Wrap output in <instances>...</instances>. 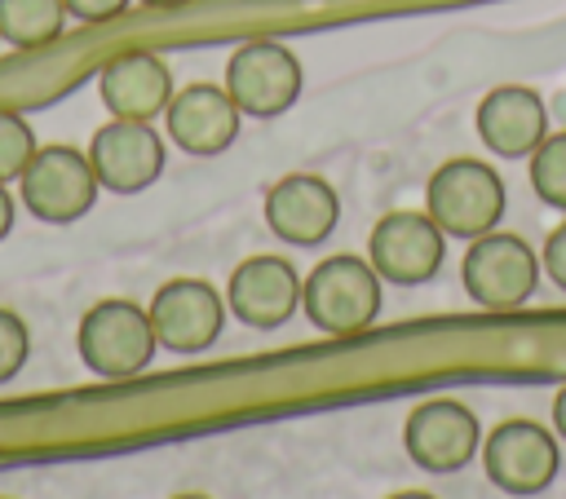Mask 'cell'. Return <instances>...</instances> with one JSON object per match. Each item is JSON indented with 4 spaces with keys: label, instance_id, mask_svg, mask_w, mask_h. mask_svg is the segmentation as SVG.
Returning a JSON list of instances; mask_svg holds the SVG:
<instances>
[{
    "label": "cell",
    "instance_id": "cell-1",
    "mask_svg": "<svg viewBox=\"0 0 566 499\" xmlns=\"http://www.w3.org/2000/svg\"><path fill=\"white\" fill-rule=\"evenodd\" d=\"M385 278L371 269V261L354 252L323 256L301 278V309L314 331L323 336H358L380 318Z\"/></svg>",
    "mask_w": 566,
    "mask_h": 499
},
{
    "label": "cell",
    "instance_id": "cell-2",
    "mask_svg": "<svg viewBox=\"0 0 566 499\" xmlns=\"http://www.w3.org/2000/svg\"><path fill=\"white\" fill-rule=\"evenodd\" d=\"M75 349L97 380H133L150 367L159 340H155L150 314L137 300L106 296L93 309H84L75 327Z\"/></svg>",
    "mask_w": 566,
    "mask_h": 499
},
{
    "label": "cell",
    "instance_id": "cell-3",
    "mask_svg": "<svg viewBox=\"0 0 566 499\" xmlns=\"http://www.w3.org/2000/svg\"><path fill=\"white\" fill-rule=\"evenodd\" d=\"M539 274H544L539 252L522 234H504V230H486V234L469 238V252L460 261L464 296L491 314L522 309L535 296Z\"/></svg>",
    "mask_w": 566,
    "mask_h": 499
},
{
    "label": "cell",
    "instance_id": "cell-4",
    "mask_svg": "<svg viewBox=\"0 0 566 499\" xmlns=\"http://www.w3.org/2000/svg\"><path fill=\"white\" fill-rule=\"evenodd\" d=\"M424 212L438 221L447 238H478L504 216V181L482 159H447L433 168L424 185Z\"/></svg>",
    "mask_w": 566,
    "mask_h": 499
},
{
    "label": "cell",
    "instance_id": "cell-5",
    "mask_svg": "<svg viewBox=\"0 0 566 499\" xmlns=\"http://www.w3.org/2000/svg\"><path fill=\"white\" fill-rule=\"evenodd\" d=\"M97 194H102V185L88 163V150H75L66 141L35 146L31 163L18 177L22 208L44 225H71V221L88 216Z\"/></svg>",
    "mask_w": 566,
    "mask_h": 499
},
{
    "label": "cell",
    "instance_id": "cell-6",
    "mask_svg": "<svg viewBox=\"0 0 566 499\" xmlns=\"http://www.w3.org/2000/svg\"><path fill=\"white\" fill-rule=\"evenodd\" d=\"M482 468L504 495H544L562 473V437L539 420L513 415L482 437Z\"/></svg>",
    "mask_w": 566,
    "mask_h": 499
},
{
    "label": "cell",
    "instance_id": "cell-7",
    "mask_svg": "<svg viewBox=\"0 0 566 499\" xmlns=\"http://www.w3.org/2000/svg\"><path fill=\"white\" fill-rule=\"evenodd\" d=\"M305 84L301 57L279 40H248L226 62V93L248 119H274L296 106Z\"/></svg>",
    "mask_w": 566,
    "mask_h": 499
},
{
    "label": "cell",
    "instance_id": "cell-8",
    "mask_svg": "<svg viewBox=\"0 0 566 499\" xmlns=\"http://www.w3.org/2000/svg\"><path fill=\"white\" fill-rule=\"evenodd\" d=\"M447 234L424 208H394L367 234L371 269L394 287H420L442 269Z\"/></svg>",
    "mask_w": 566,
    "mask_h": 499
},
{
    "label": "cell",
    "instance_id": "cell-9",
    "mask_svg": "<svg viewBox=\"0 0 566 499\" xmlns=\"http://www.w3.org/2000/svg\"><path fill=\"white\" fill-rule=\"evenodd\" d=\"M146 314L159 349L195 358L217 344L226 327V296L208 278H168L164 287H155Z\"/></svg>",
    "mask_w": 566,
    "mask_h": 499
},
{
    "label": "cell",
    "instance_id": "cell-10",
    "mask_svg": "<svg viewBox=\"0 0 566 499\" xmlns=\"http://www.w3.org/2000/svg\"><path fill=\"white\" fill-rule=\"evenodd\" d=\"M402 450L420 473L447 477V473H460L482 450V424L464 402L429 397L411 406L402 424Z\"/></svg>",
    "mask_w": 566,
    "mask_h": 499
},
{
    "label": "cell",
    "instance_id": "cell-11",
    "mask_svg": "<svg viewBox=\"0 0 566 499\" xmlns=\"http://www.w3.org/2000/svg\"><path fill=\"white\" fill-rule=\"evenodd\" d=\"M88 163L97 172V185L111 194H142L159 181L168 163V146L155 132V124L142 119H106L88 141Z\"/></svg>",
    "mask_w": 566,
    "mask_h": 499
},
{
    "label": "cell",
    "instance_id": "cell-12",
    "mask_svg": "<svg viewBox=\"0 0 566 499\" xmlns=\"http://www.w3.org/2000/svg\"><path fill=\"white\" fill-rule=\"evenodd\" d=\"M226 309L252 327V331H274L301 309V274L287 256L256 252L234 265L226 283Z\"/></svg>",
    "mask_w": 566,
    "mask_h": 499
},
{
    "label": "cell",
    "instance_id": "cell-13",
    "mask_svg": "<svg viewBox=\"0 0 566 499\" xmlns=\"http://www.w3.org/2000/svg\"><path fill=\"white\" fill-rule=\"evenodd\" d=\"M239 124H243V110L234 106L226 84H208V79L177 88L168 110H164L168 141L195 159H212V155L230 150L239 137Z\"/></svg>",
    "mask_w": 566,
    "mask_h": 499
},
{
    "label": "cell",
    "instance_id": "cell-14",
    "mask_svg": "<svg viewBox=\"0 0 566 499\" xmlns=\"http://www.w3.org/2000/svg\"><path fill=\"white\" fill-rule=\"evenodd\" d=\"M340 221V194L318 172H287L265 190V225L292 247H318Z\"/></svg>",
    "mask_w": 566,
    "mask_h": 499
},
{
    "label": "cell",
    "instance_id": "cell-15",
    "mask_svg": "<svg viewBox=\"0 0 566 499\" xmlns=\"http://www.w3.org/2000/svg\"><path fill=\"white\" fill-rule=\"evenodd\" d=\"M172 71L150 49H124L102 62L97 71V97L111 110V119H142L155 124L172 102Z\"/></svg>",
    "mask_w": 566,
    "mask_h": 499
},
{
    "label": "cell",
    "instance_id": "cell-16",
    "mask_svg": "<svg viewBox=\"0 0 566 499\" xmlns=\"http://www.w3.org/2000/svg\"><path fill=\"white\" fill-rule=\"evenodd\" d=\"M473 128L495 159H531L548 137V106L526 84H500L478 102Z\"/></svg>",
    "mask_w": 566,
    "mask_h": 499
},
{
    "label": "cell",
    "instance_id": "cell-17",
    "mask_svg": "<svg viewBox=\"0 0 566 499\" xmlns=\"http://www.w3.org/2000/svg\"><path fill=\"white\" fill-rule=\"evenodd\" d=\"M62 0H0V44L9 49H44L66 31Z\"/></svg>",
    "mask_w": 566,
    "mask_h": 499
},
{
    "label": "cell",
    "instance_id": "cell-18",
    "mask_svg": "<svg viewBox=\"0 0 566 499\" xmlns=\"http://www.w3.org/2000/svg\"><path fill=\"white\" fill-rule=\"evenodd\" d=\"M531 190L539 203L566 212V132H548L531 155Z\"/></svg>",
    "mask_w": 566,
    "mask_h": 499
},
{
    "label": "cell",
    "instance_id": "cell-19",
    "mask_svg": "<svg viewBox=\"0 0 566 499\" xmlns=\"http://www.w3.org/2000/svg\"><path fill=\"white\" fill-rule=\"evenodd\" d=\"M35 146H40V141H35L31 124H27L18 110L0 106V181H4V185L22 177V168L31 163Z\"/></svg>",
    "mask_w": 566,
    "mask_h": 499
},
{
    "label": "cell",
    "instance_id": "cell-20",
    "mask_svg": "<svg viewBox=\"0 0 566 499\" xmlns=\"http://www.w3.org/2000/svg\"><path fill=\"white\" fill-rule=\"evenodd\" d=\"M27 353H31V331L27 322L0 305V384H9L22 367H27Z\"/></svg>",
    "mask_w": 566,
    "mask_h": 499
},
{
    "label": "cell",
    "instance_id": "cell-21",
    "mask_svg": "<svg viewBox=\"0 0 566 499\" xmlns=\"http://www.w3.org/2000/svg\"><path fill=\"white\" fill-rule=\"evenodd\" d=\"M539 265H544V274H548V278H553L562 291H566V221L548 230L544 252H539Z\"/></svg>",
    "mask_w": 566,
    "mask_h": 499
},
{
    "label": "cell",
    "instance_id": "cell-22",
    "mask_svg": "<svg viewBox=\"0 0 566 499\" xmlns=\"http://www.w3.org/2000/svg\"><path fill=\"white\" fill-rule=\"evenodd\" d=\"M66 4V13L75 18V22H111V18H119L133 0H62Z\"/></svg>",
    "mask_w": 566,
    "mask_h": 499
},
{
    "label": "cell",
    "instance_id": "cell-23",
    "mask_svg": "<svg viewBox=\"0 0 566 499\" xmlns=\"http://www.w3.org/2000/svg\"><path fill=\"white\" fill-rule=\"evenodd\" d=\"M13 216H18V203H13V194H9V185L0 181V243L9 238V230H13Z\"/></svg>",
    "mask_w": 566,
    "mask_h": 499
},
{
    "label": "cell",
    "instance_id": "cell-24",
    "mask_svg": "<svg viewBox=\"0 0 566 499\" xmlns=\"http://www.w3.org/2000/svg\"><path fill=\"white\" fill-rule=\"evenodd\" d=\"M553 433L566 442V384L553 393Z\"/></svg>",
    "mask_w": 566,
    "mask_h": 499
},
{
    "label": "cell",
    "instance_id": "cell-25",
    "mask_svg": "<svg viewBox=\"0 0 566 499\" xmlns=\"http://www.w3.org/2000/svg\"><path fill=\"white\" fill-rule=\"evenodd\" d=\"M389 499H438V495H429V490H394Z\"/></svg>",
    "mask_w": 566,
    "mask_h": 499
},
{
    "label": "cell",
    "instance_id": "cell-26",
    "mask_svg": "<svg viewBox=\"0 0 566 499\" xmlns=\"http://www.w3.org/2000/svg\"><path fill=\"white\" fill-rule=\"evenodd\" d=\"M137 4H150V9H177V4H190V0H137Z\"/></svg>",
    "mask_w": 566,
    "mask_h": 499
},
{
    "label": "cell",
    "instance_id": "cell-27",
    "mask_svg": "<svg viewBox=\"0 0 566 499\" xmlns=\"http://www.w3.org/2000/svg\"><path fill=\"white\" fill-rule=\"evenodd\" d=\"M172 499H212V495H203V490H181V495H172Z\"/></svg>",
    "mask_w": 566,
    "mask_h": 499
},
{
    "label": "cell",
    "instance_id": "cell-28",
    "mask_svg": "<svg viewBox=\"0 0 566 499\" xmlns=\"http://www.w3.org/2000/svg\"><path fill=\"white\" fill-rule=\"evenodd\" d=\"M0 499H13V495H0Z\"/></svg>",
    "mask_w": 566,
    "mask_h": 499
}]
</instances>
